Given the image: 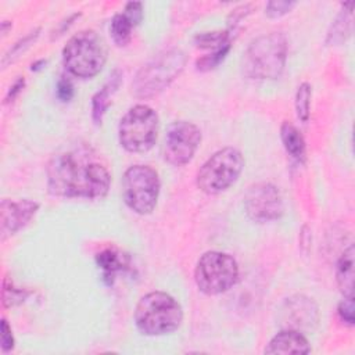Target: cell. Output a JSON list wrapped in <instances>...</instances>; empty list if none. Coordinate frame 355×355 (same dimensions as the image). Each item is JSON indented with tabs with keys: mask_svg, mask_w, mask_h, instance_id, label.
I'll return each mask as SVG.
<instances>
[{
	"mask_svg": "<svg viewBox=\"0 0 355 355\" xmlns=\"http://www.w3.org/2000/svg\"><path fill=\"white\" fill-rule=\"evenodd\" d=\"M111 175L87 153L57 154L47 166V187L53 196L75 198H103L108 193Z\"/></svg>",
	"mask_w": 355,
	"mask_h": 355,
	"instance_id": "6da1fadb",
	"label": "cell"
},
{
	"mask_svg": "<svg viewBox=\"0 0 355 355\" xmlns=\"http://www.w3.org/2000/svg\"><path fill=\"white\" fill-rule=\"evenodd\" d=\"M287 58V40L282 32H270L254 39L241 58V72L250 79H276Z\"/></svg>",
	"mask_w": 355,
	"mask_h": 355,
	"instance_id": "7a4b0ae2",
	"label": "cell"
},
{
	"mask_svg": "<svg viewBox=\"0 0 355 355\" xmlns=\"http://www.w3.org/2000/svg\"><path fill=\"white\" fill-rule=\"evenodd\" d=\"M183 320L180 304L164 291L143 295L135 309L136 327L146 336H162L175 331Z\"/></svg>",
	"mask_w": 355,
	"mask_h": 355,
	"instance_id": "3957f363",
	"label": "cell"
},
{
	"mask_svg": "<svg viewBox=\"0 0 355 355\" xmlns=\"http://www.w3.org/2000/svg\"><path fill=\"white\" fill-rule=\"evenodd\" d=\"M107 46L93 29H85L69 37L62 49L65 68L78 78H93L105 65Z\"/></svg>",
	"mask_w": 355,
	"mask_h": 355,
	"instance_id": "277c9868",
	"label": "cell"
},
{
	"mask_svg": "<svg viewBox=\"0 0 355 355\" xmlns=\"http://www.w3.org/2000/svg\"><path fill=\"white\" fill-rule=\"evenodd\" d=\"M184 65L186 54L180 49L165 50L139 69L132 82V92L140 98L154 97L180 75Z\"/></svg>",
	"mask_w": 355,
	"mask_h": 355,
	"instance_id": "5b68a950",
	"label": "cell"
},
{
	"mask_svg": "<svg viewBox=\"0 0 355 355\" xmlns=\"http://www.w3.org/2000/svg\"><path fill=\"white\" fill-rule=\"evenodd\" d=\"M244 168L243 154L234 147H225L214 153L198 169L197 187L207 194H219L227 190Z\"/></svg>",
	"mask_w": 355,
	"mask_h": 355,
	"instance_id": "8992f818",
	"label": "cell"
},
{
	"mask_svg": "<svg viewBox=\"0 0 355 355\" xmlns=\"http://www.w3.org/2000/svg\"><path fill=\"white\" fill-rule=\"evenodd\" d=\"M158 128L157 112L146 104H136L119 121V143L129 153H146L155 144Z\"/></svg>",
	"mask_w": 355,
	"mask_h": 355,
	"instance_id": "52a82bcc",
	"label": "cell"
},
{
	"mask_svg": "<svg viewBox=\"0 0 355 355\" xmlns=\"http://www.w3.org/2000/svg\"><path fill=\"white\" fill-rule=\"evenodd\" d=\"M239 279V265L233 257L220 251H208L200 257L194 269L198 290L218 295L232 288Z\"/></svg>",
	"mask_w": 355,
	"mask_h": 355,
	"instance_id": "ba28073f",
	"label": "cell"
},
{
	"mask_svg": "<svg viewBox=\"0 0 355 355\" xmlns=\"http://www.w3.org/2000/svg\"><path fill=\"white\" fill-rule=\"evenodd\" d=\"M159 178L148 165H132L122 178V197L125 204L139 215L153 212L159 196Z\"/></svg>",
	"mask_w": 355,
	"mask_h": 355,
	"instance_id": "9c48e42d",
	"label": "cell"
},
{
	"mask_svg": "<svg viewBox=\"0 0 355 355\" xmlns=\"http://www.w3.org/2000/svg\"><path fill=\"white\" fill-rule=\"evenodd\" d=\"M201 143V130L189 121H175L165 133L162 157L175 166L189 164Z\"/></svg>",
	"mask_w": 355,
	"mask_h": 355,
	"instance_id": "30bf717a",
	"label": "cell"
},
{
	"mask_svg": "<svg viewBox=\"0 0 355 355\" xmlns=\"http://www.w3.org/2000/svg\"><path fill=\"white\" fill-rule=\"evenodd\" d=\"M244 208L248 218L258 223L276 220L284 211L277 187L266 182L255 183L248 187L244 197Z\"/></svg>",
	"mask_w": 355,
	"mask_h": 355,
	"instance_id": "8fae6325",
	"label": "cell"
},
{
	"mask_svg": "<svg viewBox=\"0 0 355 355\" xmlns=\"http://www.w3.org/2000/svg\"><path fill=\"white\" fill-rule=\"evenodd\" d=\"M39 209V204L32 200H8L0 202V233L1 239L15 234L25 227Z\"/></svg>",
	"mask_w": 355,
	"mask_h": 355,
	"instance_id": "7c38bea8",
	"label": "cell"
},
{
	"mask_svg": "<svg viewBox=\"0 0 355 355\" xmlns=\"http://www.w3.org/2000/svg\"><path fill=\"white\" fill-rule=\"evenodd\" d=\"M265 354H309L311 347L306 337L294 329L277 333L266 345Z\"/></svg>",
	"mask_w": 355,
	"mask_h": 355,
	"instance_id": "4fadbf2b",
	"label": "cell"
},
{
	"mask_svg": "<svg viewBox=\"0 0 355 355\" xmlns=\"http://www.w3.org/2000/svg\"><path fill=\"white\" fill-rule=\"evenodd\" d=\"M336 280L344 297L354 298V245L349 244L337 261Z\"/></svg>",
	"mask_w": 355,
	"mask_h": 355,
	"instance_id": "5bb4252c",
	"label": "cell"
},
{
	"mask_svg": "<svg viewBox=\"0 0 355 355\" xmlns=\"http://www.w3.org/2000/svg\"><path fill=\"white\" fill-rule=\"evenodd\" d=\"M119 82H121V75L118 71H115L108 82L103 86V89H100L92 98V118L94 121V123H101L103 121V116L111 103V96L112 93L118 89L119 86Z\"/></svg>",
	"mask_w": 355,
	"mask_h": 355,
	"instance_id": "9a60e30c",
	"label": "cell"
},
{
	"mask_svg": "<svg viewBox=\"0 0 355 355\" xmlns=\"http://www.w3.org/2000/svg\"><path fill=\"white\" fill-rule=\"evenodd\" d=\"M280 139L286 151L298 162H304L306 157L305 140L301 132L291 123L284 121L280 126Z\"/></svg>",
	"mask_w": 355,
	"mask_h": 355,
	"instance_id": "2e32d148",
	"label": "cell"
},
{
	"mask_svg": "<svg viewBox=\"0 0 355 355\" xmlns=\"http://www.w3.org/2000/svg\"><path fill=\"white\" fill-rule=\"evenodd\" d=\"M96 262L98 265V268L103 269L104 273V279H110L112 277L118 270H122L126 263L128 259L125 255H122L121 252L115 251V250H104L100 254H97L96 257Z\"/></svg>",
	"mask_w": 355,
	"mask_h": 355,
	"instance_id": "e0dca14e",
	"label": "cell"
},
{
	"mask_svg": "<svg viewBox=\"0 0 355 355\" xmlns=\"http://www.w3.org/2000/svg\"><path fill=\"white\" fill-rule=\"evenodd\" d=\"M351 17L352 6L348 10H343V12L338 14V17L331 25V31L327 35L329 43H341L351 35Z\"/></svg>",
	"mask_w": 355,
	"mask_h": 355,
	"instance_id": "ac0fdd59",
	"label": "cell"
},
{
	"mask_svg": "<svg viewBox=\"0 0 355 355\" xmlns=\"http://www.w3.org/2000/svg\"><path fill=\"white\" fill-rule=\"evenodd\" d=\"M132 28H133V25L125 17L123 12L115 14L112 17L111 25H110V32H111L114 43L118 46H126L132 36Z\"/></svg>",
	"mask_w": 355,
	"mask_h": 355,
	"instance_id": "d6986e66",
	"label": "cell"
},
{
	"mask_svg": "<svg viewBox=\"0 0 355 355\" xmlns=\"http://www.w3.org/2000/svg\"><path fill=\"white\" fill-rule=\"evenodd\" d=\"M194 43L197 44V47H201V49L214 47L216 50L227 43H230V29L198 33L194 37Z\"/></svg>",
	"mask_w": 355,
	"mask_h": 355,
	"instance_id": "ffe728a7",
	"label": "cell"
},
{
	"mask_svg": "<svg viewBox=\"0 0 355 355\" xmlns=\"http://www.w3.org/2000/svg\"><path fill=\"white\" fill-rule=\"evenodd\" d=\"M311 96L312 87L309 83L304 82L297 87L295 93V112L298 119L306 122L309 119V110H311Z\"/></svg>",
	"mask_w": 355,
	"mask_h": 355,
	"instance_id": "44dd1931",
	"label": "cell"
},
{
	"mask_svg": "<svg viewBox=\"0 0 355 355\" xmlns=\"http://www.w3.org/2000/svg\"><path fill=\"white\" fill-rule=\"evenodd\" d=\"M39 31H40V29H35L33 32H31L29 35H26V36L22 37L21 40H18V42L8 50V53L4 55L3 61H1L3 68H6V65H7L8 62H11V61H14L15 58H18V57L37 39Z\"/></svg>",
	"mask_w": 355,
	"mask_h": 355,
	"instance_id": "7402d4cb",
	"label": "cell"
},
{
	"mask_svg": "<svg viewBox=\"0 0 355 355\" xmlns=\"http://www.w3.org/2000/svg\"><path fill=\"white\" fill-rule=\"evenodd\" d=\"M229 49H230V43H227V44H225V46L216 49V50H215L214 53H211V54H207V55L198 58L197 62H196L197 69H200V71H208V69L215 68V67L226 57Z\"/></svg>",
	"mask_w": 355,
	"mask_h": 355,
	"instance_id": "603a6c76",
	"label": "cell"
},
{
	"mask_svg": "<svg viewBox=\"0 0 355 355\" xmlns=\"http://www.w3.org/2000/svg\"><path fill=\"white\" fill-rule=\"evenodd\" d=\"M295 6V1H287V0H273L269 1L265 7V14L269 18H280L282 15L291 11V8Z\"/></svg>",
	"mask_w": 355,
	"mask_h": 355,
	"instance_id": "cb8c5ba5",
	"label": "cell"
},
{
	"mask_svg": "<svg viewBox=\"0 0 355 355\" xmlns=\"http://www.w3.org/2000/svg\"><path fill=\"white\" fill-rule=\"evenodd\" d=\"M26 295L28 294L25 291L12 287V284H10V287H8L7 282H4V286H3V305L4 306L18 305L26 298Z\"/></svg>",
	"mask_w": 355,
	"mask_h": 355,
	"instance_id": "d4e9b609",
	"label": "cell"
},
{
	"mask_svg": "<svg viewBox=\"0 0 355 355\" xmlns=\"http://www.w3.org/2000/svg\"><path fill=\"white\" fill-rule=\"evenodd\" d=\"M122 12L130 21V24L136 26L143 18V4L140 1H129L126 3Z\"/></svg>",
	"mask_w": 355,
	"mask_h": 355,
	"instance_id": "484cf974",
	"label": "cell"
},
{
	"mask_svg": "<svg viewBox=\"0 0 355 355\" xmlns=\"http://www.w3.org/2000/svg\"><path fill=\"white\" fill-rule=\"evenodd\" d=\"M352 300L354 298L344 297V300L338 305V316L348 326H354V301Z\"/></svg>",
	"mask_w": 355,
	"mask_h": 355,
	"instance_id": "4316f807",
	"label": "cell"
},
{
	"mask_svg": "<svg viewBox=\"0 0 355 355\" xmlns=\"http://www.w3.org/2000/svg\"><path fill=\"white\" fill-rule=\"evenodd\" d=\"M57 97L64 103L73 97V85L67 76H61V79L57 82Z\"/></svg>",
	"mask_w": 355,
	"mask_h": 355,
	"instance_id": "83f0119b",
	"label": "cell"
},
{
	"mask_svg": "<svg viewBox=\"0 0 355 355\" xmlns=\"http://www.w3.org/2000/svg\"><path fill=\"white\" fill-rule=\"evenodd\" d=\"M0 334H1V349L4 352L11 351L14 348V337H12V331L11 327L8 326L7 320L3 319L1 320V327H0Z\"/></svg>",
	"mask_w": 355,
	"mask_h": 355,
	"instance_id": "f1b7e54d",
	"label": "cell"
},
{
	"mask_svg": "<svg viewBox=\"0 0 355 355\" xmlns=\"http://www.w3.org/2000/svg\"><path fill=\"white\" fill-rule=\"evenodd\" d=\"M24 85H25V79H24V78H18V79L14 82V85L8 89L7 96H6V101H7V103L12 101V100L22 92Z\"/></svg>",
	"mask_w": 355,
	"mask_h": 355,
	"instance_id": "f546056e",
	"label": "cell"
},
{
	"mask_svg": "<svg viewBox=\"0 0 355 355\" xmlns=\"http://www.w3.org/2000/svg\"><path fill=\"white\" fill-rule=\"evenodd\" d=\"M8 29H11V22H10V21H3V22H1V35L6 36L7 32H8Z\"/></svg>",
	"mask_w": 355,
	"mask_h": 355,
	"instance_id": "4dcf8cb0",
	"label": "cell"
}]
</instances>
